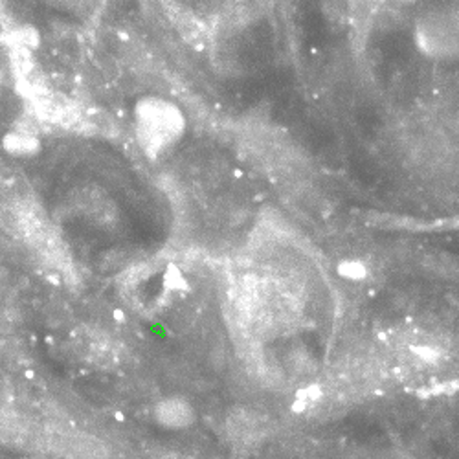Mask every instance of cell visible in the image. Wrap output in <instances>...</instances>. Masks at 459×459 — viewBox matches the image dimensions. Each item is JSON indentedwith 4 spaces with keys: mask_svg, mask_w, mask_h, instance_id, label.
<instances>
[{
    "mask_svg": "<svg viewBox=\"0 0 459 459\" xmlns=\"http://www.w3.org/2000/svg\"><path fill=\"white\" fill-rule=\"evenodd\" d=\"M136 134L142 149L149 156L167 149L184 129V118L171 103L158 97H145L136 105Z\"/></svg>",
    "mask_w": 459,
    "mask_h": 459,
    "instance_id": "obj_1",
    "label": "cell"
},
{
    "mask_svg": "<svg viewBox=\"0 0 459 459\" xmlns=\"http://www.w3.org/2000/svg\"><path fill=\"white\" fill-rule=\"evenodd\" d=\"M53 448L74 459H105L107 450L101 443L88 435L72 434V432H53L50 437Z\"/></svg>",
    "mask_w": 459,
    "mask_h": 459,
    "instance_id": "obj_2",
    "label": "cell"
},
{
    "mask_svg": "<svg viewBox=\"0 0 459 459\" xmlns=\"http://www.w3.org/2000/svg\"><path fill=\"white\" fill-rule=\"evenodd\" d=\"M2 147L15 156H33L41 151V140L35 134L13 131L2 138Z\"/></svg>",
    "mask_w": 459,
    "mask_h": 459,
    "instance_id": "obj_3",
    "label": "cell"
},
{
    "mask_svg": "<svg viewBox=\"0 0 459 459\" xmlns=\"http://www.w3.org/2000/svg\"><path fill=\"white\" fill-rule=\"evenodd\" d=\"M10 48H11L10 61H11V68H13L15 78L17 79L29 78V74H31V70H33V66H35L31 50L24 48V46H19V44H11Z\"/></svg>",
    "mask_w": 459,
    "mask_h": 459,
    "instance_id": "obj_4",
    "label": "cell"
},
{
    "mask_svg": "<svg viewBox=\"0 0 459 459\" xmlns=\"http://www.w3.org/2000/svg\"><path fill=\"white\" fill-rule=\"evenodd\" d=\"M11 39H13V44H19V46H24L28 50L37 48L41 44V35L39 31L31 26H22V28L15 29L11 33Z\"/></svg>",
    "mask_w": 459,
    "mask_h": 459,
    "instance_id": "obj_5",
    "label": "cell"
},
{
    "mask_svg": "<svg viewBox=\"0 0 459 459\" xmlns=\"http://www.w3.org/2000/svg\"><path fill=\"white\" fill-rule=\"evenodd\" d=\"M164 2H165V4H171V2H173V0H164Z\"/></svg>",
    "mask_w": 459,
    "mask_h": 459,
    "instance_id": "obj_6",
    "label": "cell"
}]
</instances>
